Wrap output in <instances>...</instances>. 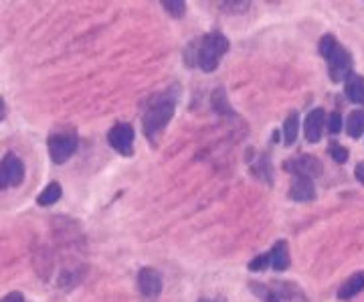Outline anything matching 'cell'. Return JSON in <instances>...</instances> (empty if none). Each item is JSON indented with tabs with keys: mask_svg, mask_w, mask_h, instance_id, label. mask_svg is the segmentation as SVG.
Listing matches in <instances>:
<instances>
[{
	"mask_svg": "<svg viewBox=\"0 0 364 302\" xmlns=\"http://www.w3.org/2000/svg\"><path fill=\"white\" fill-rule=\"evenodd\" d=\"M286 170H289L293 177H308V179H313L318 175H322V163L316 159V157H310V154H300L295 159H289L284 163Z\"/></svg>",
	"mask_w": 364,
	"mask_h": 302,
	"instance_id": "cell-7",
	"label": "cell"
},
{
	"mask_svg": "<svg viewBox=\"0 0 364 302\" xmlns=\"http://www.w3.org/2000/svg\"><path fill=\"white\" fill-rule=\"evenodd\" d=\"M61 199V185L59 183H49L43 193L37 197V203L41 205V207H49V205H55L57 201Z\"/></svg>",
	"mask_w": 364,
	"mask_h": 302,
	"instance_id": "cell-16",
	"label": "cell"
},
{
	"mask_svg": "<svg viewBox=\"0 0 364 302\" xmlns=\"http://www.w3.org/2000/svg\"><path fill=\"white\" fill-rule=\"evenodd\" d=\"M324 126H326V114L322 108H316L308 116H306V126H304V132H306V140L308 142H320L322 140V132H324Z\"/></svg>",
	"mask_w": 364,
	"mask_h": 302,
	"instance_id": "cell-9",
	"label": "cell"
},
{
	"mask_svg": "<svg viewBox=\"0 0 364 302\" xmlns=\"http://www.w3.org/2000/svg\"><path fill=\"white\" fill-rule=\"evenodd\" d=\"M269 266L277 272H284L289 268V251H287V244L284 240L275 242L269 249Z\"/></svg>",
	"mask_w": 364,
	"mask_h": 302,
	"instance_id": "cell-12",
	"label": "cell"
},
{
	"mask_svg": "<svg viewBox=\"0 0 364 302\" xmlns=\"http://www.w3.org/2000/svg\"><path fill=\"white\" fill-rule=\"evenodd\" d=\"M363 290H364V272H356V274H352L350 278L344 280V284L338 288L336 296H338L340 301H350V299H354L356 294H361Z\"/></svg>",
	"mask_w": 364,
	"mask_h": 302,
	"instance_id": "cell-11",
	"label": "cell"
},
{
	"mask_svg": "<svg viewBox=\"0 0 364 302\" xmlns=\"http://www.w3.org/2000/svg\"><path fill=\"white\" fill-rule=\"evenodd\" d=\"M249 4L251 2H247V0H243V2H237V0H227V2H223V10H233V12H243V10H247L249 8Z\"/></svg>",
	"mask_w": 364,
	"mask_h": 302,
	"instance_id": "cell-21",
	"label": "cell"
},
{
	"mask_svg": "<svg viewBox=\"0 0 364 302\" xmlns=\"http://www.w3.org/2000/svg\"><path fill=\"white\" fill-rule=\"evenodd\" d=\"M340 128H342V118H340L338 112H334L328 118V130H330V134H338Z\"/></svg>",
	"mask_w": 364,
	"mask_h": 302,
	"instance_id": "cell-22",
	"label": "cell"
},
{
	"mask_svg": "<svg viewBox=\"0 0 364 302\" xmlns=\"http://www.w3.org/2000/svg\"><path fill=\"white\" fill-rule=\"evenodd\" d=\"M203 302H208V301H203Z\"/></svg>",
	"mask_w": 364,
	"mask_h": 302,
	"instance_id": "cell-26",
	"label": "cell"
},
{
	"mask_svg": "<svg viewBox=\"0 0 364 302\" xmlns=\"http://www.w3.org/2000/svg\"><path fill=\"white\" fill-rule=\"evenodd\" d=\"M192 49L197 51V63H199V67L205 73H212L219 67L223 55L229 51V39L223 33L212 30V33L205 35L199 43H194Z\"/></svg>",
	"mask_w": 364,
	"mask_h": 302,
	"instance_id": "cell-2",
	"label": "cell"
},
{
	"mask_svg": "<svg viewBox=\"0 0 364 302\" xmlns=\"http://www.w3.org/2000/svg\"><path fill=\"white\" fill-rule=\"evenodd\" d=\"M78 134L73 130H65V132H55L49 136V154H51L53 163L63 165L65 161H69L75 150H78Z\"/></svg>",
	"mask_w": 364,
	"mask_h": 302,
	"instance_id": "cell-4",
	"label": "cell"
},
{
	"mask_svg": "<svg viewBox=\"0 0 364 302\" xmlns=\"http://www.w3.org/2000/svg\"><path fill=\"white\" fill-rule=\"evenodd\" d=\"M344 94L350 102L354 104H364V78L363 76H350L344 85Z\"/></svg>",
	"mask_w": 364,
	"mask_h": 302,
	"instance_id": "cell-13",
	"label": "cell"
},
{
	"mask_svg": "<svg viewBox=\"0 0 364 302\" xmlns=\"http://www.w3.org/2000/svg\"><path fill=\"white\" fill-rule=\"evenodd\" d=\"M320 55L328 61V73L332 82H344L352 76V55L340 45L332 35H324L318 45Z\"/></svg>",
	"mask_w": 364,
	"mask_h": 302,
	"instance_id": "cell-1",
	"label": "cell"
},
{
	"mask_svg": "<svg viewBox=\"0 0 364 302\" xmlns=\"http://www.w3.org/2000/svg\"><path fill=\"white\" fill-rule=\"evenodd\" d=\"M160 4H162L164 10L170 12L174 19H181V17H184V12H186V2H182V0H162Z\"/></svg>",
	"mask_w": 364,
	"mask_h": 302,
	"instance_id": "cell-18",
	"label": "cell"
},
{
	"mask_svg": "<svg viewBox=\"0 0 364 302\" xmlns=\"http://www.w3.org/2000/svg\"><path fill=\"white\" fill-rule=\"evenodd\" d=\"M107 142L113 150H118L124 157H130L134 152V128L130 124H116L109 134H107Z\"/></svg>",
	"mask_w": 364,
	"mask_h": 302,
	"instance_id": "cell-6",
	"label": "cell"
},
{
	"mask_svg": "<svg viewBox=\"0 0 364 302\" xmlns=\"http://www.w3.org/2000/svg\"><path fill=\"white\" fill-rule=\"evenodd\" d=\"M298 130H300V118H298V112H291L284 122V142L287 146H291L295 142Z\"/></svg>",
	"mask_w": 364,
	"mask_h": 302,
	"instance_id": "cell-15",
	"label": "cell"
},
{
	"mask_svg": "<svg viewBox=\"0 0 364 302\" xmlns=\"http://www.w3.org/2000/svg\"><path fill=\"white\" fill-rule=\"evenodd\" d=\"M138 288L146 299H156L162 292V276L154 268H142L138 272Z\"/></svg>",
	"mask_w": 364,
	"mask_h": 302,
	"instance_id": "cell-8",
	"label": "cell"
},
{
	"mask_svg": "<svg viewBox=\"0 0 364 302\" xmlns=\"http://www.w3.org/2000/svg\"><path fill=\"white\" fill-rule=\"evenodd\" d=\"M269 266V254H261L257 258H253L251 262H249V270L251 272H261V270H265Z\"/></svg>",
	"mask_w": 364,
	"mask_h": 302,
	"instance_id": "cell-20",
	"label": "cell"
},
{
	"mask_svg": "<svg viewBox=\"0 0 364 302\" xmlns=\"http://www.w3.org/2000/svg\"><path fill=\"white\" fill-rule=\"evenodd\" d=\"M174 108H176V102L170 96H160L156 100H152L142 118L144 134L150 140H154L168 126L170 118L174 116Z\"/></svg>",
	"mask_w": 364,
	"mask_h": 302,
	"instance_id": "cell-3",
	"label": "cell"
},
{
	"mask_svg": "<svg viewBox=\"0 0 364 302\" xmlns=\"http://www.w3.org/2000/svg\"><path fill=\"white\" fill-rule=\"evenodd\" d=\"M354 175H356V179L361 181L364 185V161L363 163H358V166H356V170H354Z\"/></svg>",
	"mask_w": 364,
	"mask_h": 302,
	"instance_id": "cell-25",
	"label": "cell"
},
{
	"mask_svg": "<svg viewBox=\"0 0 364 302\" xmlns=\"http://www.w3.org/2000/svg\"><path fill=\"white\" fill-rule=\"evenodd\" d=\"M346 130L348 136L361 138L364 132V110H354L346 120Z\"/></svg>",
	"mask_w": 364,
	"mask_h": 302,
	"instance_id": "cell-14",
	"label": "cell"
},
{
	"mask_svg": "<svg viewBox=\"0 0 364 302\" xmlns=\"http://www.w3.org/2000/svg\"><path fill=\"white\" fill-rule=\"evenodd\" d=\"M330 157L338 163V165H344L348 161V150L340 144H330Z\"/></svg>",
	"mask_w": 364,
	"mask_h": 302,
	"instance_id": "cell-19",
	"label": "cell"
},
{
	"mask_svg": "<svg viewBox=\"0 0 364 302\" xmlns=\"http://www.w3.org/2000/svg\"><path fill=\"white\" fill-rule=\"evenodd\" d=\"M251 290H253L263 302H282L277 290H275L273 286H265V284H255V282H253V284H251Z\"/></svg>",
	"mask_w": 364,
	"mask_h": 302,
	"instance_id": "cell-17",
	"label": "cell"
},
{
	"mask_svg": "<svg viewBox=\"0 0 364 302\" xmlns=\"http://www.w3.org/2000/svg\"><path fill=\"white\" fill-rule=\"evenodd\" d=\"M2 302H25V299H23L21 292H10V294H6V296L2 299Z\"/></svg>",
	"mask_w": 364,
	"mask_h": 302,
	"instance_id": "cell-24",
	"label": "cell"
},
{
	"mask_svg": "<svg viewBox=\"0 0 364 302\" xmlns=\"http://www.w3.org/2000/svg\"><path fill=\"white\" fill-rule=\"evenodd\" d=\"M212 106L217 108L219 114H225V112L231 114V108H229V104H227V96H223V100H219V91H215V96H212Z\"/></svg>",
	"mask_w": 364,
	"mask_h": 302,
	"instance_id": "cell-23",
	"label": "cell"
},
{
	"mask_svg": "<svg viewBox=\"0 0 364 302\" xmlns=\"http://www.w3.org/2000/svg\"><path fill=\"white\" fill-rule=\"evenodd\" d=\"M23 179H25V165H23V161L15 152L4 154L2 166H0L2 189H6V187H19L23 183Z\"/></svg>",
	"mask_w": 364,
	"mask_h": 302,
	"instance_id": "cell-5",
	"label": "cell"
},
{
	"mask_svg": "<svg viewBox=\"0 0 364 302\" xmlns=\"http://www.w3.org/2000/svg\"><path fill=\"white\" fill-rule=\"evenodd\" d=\"M289 197L293 201H300V203L313 201L316 199V189H313L312 179H308V177H293V185L289 189Z\"/></svg>",
	"mask_w": 364,
	"mask_h": 302,
	"instance_id": "cell-10",
	"label": "cell"
}]
</instances>
